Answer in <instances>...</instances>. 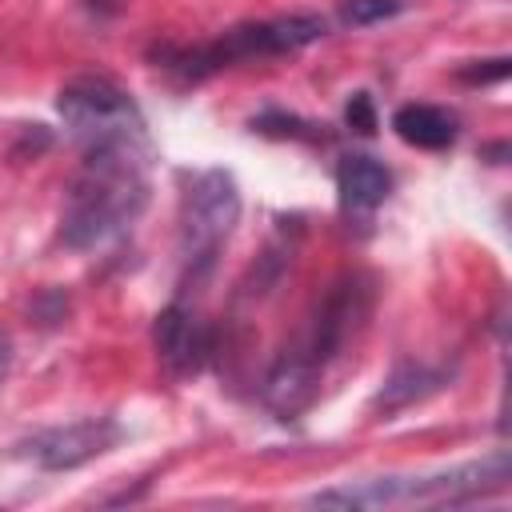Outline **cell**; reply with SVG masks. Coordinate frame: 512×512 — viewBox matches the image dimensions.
<instances>
[{
	"label": "cell",
	"instance_id": "1",
	"mask_svg": "<svg viewBox=\"0 0 512 512\" xmlns=\"http://www.w3.org/2000/svg\"><path fill=\"white\" fill-rule=\"evenodd\" d=\"M148 200L144 180V136L96 140L84 152V164L68 188L60 240L68 248H96L112 240Z\"/></svg>",
	"mask_w": 512,
	"mask_h": 512
},
{
	"label": "cell",
	"instance_id": "2",
	"mask_svg": "<svg viewBox=\"0 0 512 512\" xmlns=\"http://www.w3.org/2000/svg\"><path fill=\"white\" fill-rule=\"evenodd\" d=\"M240 220V192L232 172L224 168H208L192 180L188 196H184V216H180V256H184V280L200 284L212 264L216 252L224 248V240L232 236Z\"/></svg>",
	"mask_w": 512,
	"mask_h": 512
},
{
	"label": "cell",
	"instance_id": "3",
	"mask_svg": "<svg viewBox=\"0 0 512 512\" xmlns=\"http://www.w3.org/2000/svg\"><path fill=\"white\" fill-rule=\"evenodd\" d=\"M64 124L72 128V136H80L84 144L96 140H116V136H144V120L132 104V96L112 84L108 76H76L60 88L56 100Z\"/></svg>",
	"mask_w": 512,
	"mask_h": 512
},
{
	"label": "cell",
	"instance_id": "4",
	"mask_svg": "<svg viewBox=\"0 0 512 512\" xmlns=\"http://www.w3.org/2000/svg\"><path fill=\"white\" fill-rule=\"evenodd\" d=\"M368 304H372V284H368V276H360V272L340 276V280L324 292V300L312 308V316L304 320V328L296 332V340H292L288 348L300 352L304 360H312L316 368H324V364L344 348V340L352 336V328L368 316Z\"/></svg>",
	"mask_w": 512,
	"mask_h": 512
},
{
	"label": "cell",
	"instance_id": "5",
	"mask_svg": "<svg viewBox=\"0 0 512 512\" xmlns=\"http://www.w3.org/2000/svg\"><path fill=\"white\" fill-rule=\"evenodd\" d=\"M116 440H120V424L112 416H84V420L36 432L32 440H24V452L48 472H68L104 456Z\"/></svg>",
	"mask_w": 512,
	"mask_h": 512
},
{
	"label": "cell",
	"instance_id": "6",
	"mask_svg": "<svg viewBox=\"0 0 512 512\" xmlns=\"http://www.w3.org/2000/svg\"><path fill=\"white\" fill-rule=\"evenodd\" d=\"M320 376H324V368H316L312 360H304L300 352H292V348L284 344V352L272 360V368H268V376H264L260 396H264V404H268L280 420H296V416L308 412L312 400L320 396Z\"/></svg>",
	"mask_w": 512,
	"mask_h": 512
},
{
	"label": "cell",
	"instance_id": "7",
	"mask_svg": "<svg viewBox=\"0 0 512 512\" xmlns=\"http://www.w3.org/2000/svg\"><path fill=\"white\" fill-rule=\"evenodd\" d=\"M152 340H156L160 360H164L172 372H196V368L204 364V356L212 352L208 328H204L184 304H168V308L156 316Z\"/></svg>",
	"mask_w": 512,
	"mask_h": 512
},
{
	"label": "cell",
	"instance_id": "8",
	"mask_svg": "<svg viewBox=\"0 0 512 512\" xmlns=\"http://www.w3.org/2000/svg\"><path fill=\"white\" fill-rule=\"evenodd\" d=\"M336 192H340L344 208L368 212V208L384 204V196L392 192V172L380 160H372L364 152H352L336 168Z\"/></svg>",
	"mask_w": 512,
	"mask_h": 512
},
{
	"label": "cell",
	"instance_id": "9",
	"mask_svg": "<svg viewBox=\"0 0 512 512\" xmlns=\"http://www.w3.org/2000/svg\"><path fill=\"white\" fill-rule=\"evenodd\" d=\"M440 384H444V372H436V368H428V364H420V360H400V364L384 376L380 392L372 396V408H376V412H400V408H408V404L432 396Z\"/></svg>",
	"mask_w": 512,
	"mask_h": 512
},
{
	"label": "cell",
	"instance_id": "10",
	"mask_svg": "<svg viewBox=\"0 0 512 512\" xmlns=\"http://www.w3.org/2000/svg\"><path fill=\"white\" fill-rule=\"evenodd\" d=\"M392 128L412 148H448L456 140V116L436 104H404L392 116Z\"/></svg>",
	"mask_w": 512,
	"mask_h": 512
},
{
	"label": "cell",
	"instance_id": "11",
	"mask_svg": "<svg viewBox=\"0 0 512 512\" xmlns=\"http://www.w3.org/2000/svg\"><path fill=\"white\" fill-rule=\"evenodd\" d=\"M408 8V0H340V20L352 28H368L380 20H392Z\"/></svg>",
	"mask_w": 512,
	"mask_h": 512
},
{
	"label": "cell",
	"instance_id": "12",
	"mask_svg": "<svg viewBox=\"0 0 512 512\" xmlns=\"http://www.w3.org/2000/svg\"><path fill=\"white\" fill-rule=\"evenodd\" d=\"M252 128L264 132V136H292V140H316V132H308L312 124H304L300 116H284V112H260L252 116Z\"/></svg>",
	"mask_w": 512,
	"mask_h": 512
},
{
	"label": "cell",
	"instance_id": "13",
	"mask_svg": "<svg viewBox=\"0 0 512 512\" xmlns=\"http://www.w3.org/2000/svg\"><path fill=\"white\" fill-rule=\"evenodd\" d=\"M508 56H492V60H468V64H460L456 68V76L464 80V84H496V80H504L508 76Z\"/></svg>",
	"mask_w": 512,
	"mask_h": 512
},
{
	"label": "cell",
	"instance_id": "14",
	"mask_svg": "<svg viewBox=\"0 0 512 512\" xmlns=\"http://www.w3.org/2000/svg\"><path fill=\"white\" fill-rule=\"evenodd\" d=\"M344 120H348L352 132L372 136V132H376V108H372V96H368V92H356V96L348 100V108H344Z\"/></svg>",
	"mask_w": 512,
	"mask_h": 512
},
{
	"label": "cell",
	"instance_id": "15",
	"mask_svg": "<svg viewBox=\"0 0 512 512\" xmlns=\"http://www.w3.org/2000/svg\"><path fill=\"white\" fill-rule=\"evenodd\" d=\"M64 312H68V296L56 292V288H48V292H40V296L32 300V316H36L40 324H60Z\"/></svg>",
	"mask_w": 512,
	"mask_h": 512
},
{
	"label": "cell",
	"instance_id": "16",
	"mask_svg": "<svg viewBox=\"0 0 512 512\" xmlns=\"http://www.w3.org/2000/svg\"><path fill=\"white\" fill-rule=\"evenodd\" d=\"M8 364H12V340L0 332V376L8 372Z\"/></svg>",
	"mask_w": 512,
	"mask_h": 512
},
{
	"label": "cell",
	"instance_id": "17",
	"mask_svg": "<svg viewBox=\"0 0 512 512\" xmlns=\"http://www.w3.org/2000/svg\"><path fill=\"white\" fill-rule=\"evenodd\" d=\"M484 156H492V164H500V156H508V144H492V148H484Z\"/></svg>",
	"mask_w": 512,
	"mask_h": 512
}]
</instances>
